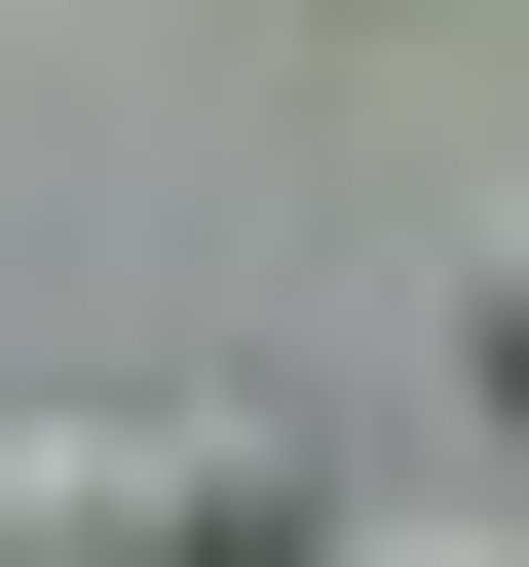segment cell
<instances>
[{
  "label": "cell",
  "instance_id": "6da1fadb",
  "mask_svg": "<svg viewBox=\"0 0 529 567\" xmlns=\"http://www.w3.org/2000/svg\"><path fill=\"white\" fill-rule=\"evenodd\" d=\"M0 567H341L264 416H0Z\"/></svg>",
  "mask_w": 529,
  "mask_h": 567
},
{
  "label": "cell",
  "instance_id": "7a4b0ae2",
  "mask_svg": "<svg viewBox=\"0 0 529 567\" xmlns=\"http://www.w3.org/2000/svg\"><path fill=\"white\" fill-rule=\"evenodd\" d=\"M454 379H491V416H529V189H491V227H454Z\"/></svg>",
  "mask_w": 529,
  "mask_h": 567
},
{
  "label": "cell",
  "instance_id": "3957f363",
  "mask_svg": "<svg viewBox=\"0 0 529 567\" xmlns=\"http://www.w3.org/2000/svg\"><path fill=\"white\" fill-rule=\"evenodd\" d=\"M378 567H529V529H378Z\"/></svg>",
  "mask_w": 529,
  "mask_h": 567
}]
</instances>
